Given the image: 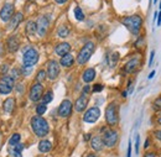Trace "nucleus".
Instances as JSON below:
<instances>
[{
  "label": "nucleus",
  "instance_id": "nucleus-28",
  "mask_svg": "<svg viewBox=\"0 0 161 157\" xmlns=\"http://www.w3.org/2000/svg\"><path fill=\"white\" fill-rule=\"evenodd\" d=\"M20 134H14V135H11V138H9V143L11 145V146H14V145H18V143H20Z\"/></svg>",
  "mask_w": 161,
  "mask_h": 157
},
{
  "label": "nucleus",
  "instance_id": "nucleus-39",
  "mask_svg": "<svg viewBox=\"0 0 161 157\" xmlns=\"http://www.w3.org/2000/svg\"><path fill=\"white\" fill-rule=\"evenodd\" d=\"M131 156V143H129V147H128V156L126 157H130Z\"/></svg>",
  "mask_w": 161,
  "mask_h": 157
},
{
  "label": "nucleus",
  "instance_id": "nucleus-20",
  "mask_svg": "<svg viewBox=\"0 0 161 157\" xmlns=\"http://www.w3.org/2000/svg\"><path fill=\"white\" fill-rule=\"evenodd\" d=\"M91 147L94 150V151H102L104 145H103V141H102L101 136H94L91 140Z\"/></svg>",
  "mask_w": 161,
  "mask_h": 157
},
{
  "label": "nucleus",
  "instance_id": "nucleus-48",
  "mask_svg": "<svg viewBox=\"0 0 161 157\" xmlns=\"http://www.w3.org/2000/svg\"><path fill=\"white\" fill-rule=\"evenodd\" d=\"M158 122H159V124H160V125H161V118L158 119Z\"/></svg>",
  "mask_w": 161,
  "mask_h": 157
},
{
  "label": "nucleus",
  "instance_id": "nucleus-47",
  "mask_svg": "<svg viewBox=\"0 0 161 157\" xmlns=\"http://www.w3.org/2000/svg\"><path fill=\"white\" fill-rule=\"evenodd\" d=\"M149 146V140H146V142H145V147H147Z\"/></svg>",
  "mask_w": 161,
  "mask_h": 157
},
{
  "label": "nucleus",
  "instance_id": "nucleus-41",
  "mask_svg": "<svg viewBox=\"0 0 161 157\" xmlns=\"http://www.w3.org/2000/svg\"><path fill=\"white\" fill-rule=\"evenodd\" d=\"M6 71H8V64H5V66H1V73L6 72Z\"/></svg>",
  "mask_w": 161,
  "mask_h": 157
},
{
  "label": "nucleus",
  "instance_id": "nucleus-4",
  "mask_svg": "<svg viewBox=\"0 0 161 157\" xmlns=\"http://www.w3.org/2000/svg\"><path fill=\"white\" fill-rule=\"evenodd\" d=\"M94 48H96V46H94L93 42H87V43L82 47L80 53H78V57H77L78 64H84V63H87L88 59L92 57V55H93V52H94Z\"/></svg>",
  "mask_w": 161,
  "mask_h": 157
},
{
  "label": "nucleus",
  "instance_id": "nucleus-23",
  "mask_svg": "<svg viewBox=\"0 0 161 157\" xmlns=\"http://www.w3.org/2000/svg\"><path fill=\"white\" fill-rule=\"evenodd\" d=\"M51 150H52V143L50 141H47V140L40 141V143H39V151L40 152L46 154V152H50Z\"/></svg>",
  "mask_w": 161,
  "mask_h": 157
},
{
  "label": "nucleus",
  "instance_id": "nucleus-29",
  "mask_svg": "<svg viewBox=\"0 0 161 157\" xmlns=\"http://www.w3.org/2000/svg\"><path fill=\"white\" fill-rule=\"evenodd\" d=\"M68 34H69V29H68L67 26H61L60 29H58V36L62 37V39L67 37Z\"/></svg>",
  "mask_w": 161,
  "mask_h": 157
},
{
  "label": "nucleus",
  "instance_id": "nucleus-42",
  "mask_svg": "<svg viewBox=\"0 0 161 157\" xmlns=\"http://www.w3.org/2000/svg\"><path fill=\"white\" fill-rule=\"evenodd\" d=\"M161 25V11L159 13V20H158V26H160Z\"/></svg>",
  "mask_w": 161,
  "mask_h": 157
},
{
  "label": "nucleus",
  "instance_id": "nucleus-14",
  "mask_svg": "<svg viewBox=\"0 0 161 157\" xmlns=\"http://www.w3.org/2000/svg\"><path fill=\"white\" fill-rule=\"evenodd\" d=\"M87 104H88V95L84 94V93H82V95L76 100L75 109H76L78 113H80V111H83V110L87 108Z\"/></svg>",
  "mask_w": 161,
  "mask_h": 157
},
{
  "label": "nucleus",
  "instance_id": "nucleus-45",
  "mask_svg": "<svg viewBox=\"0 0 161 157\" xmlns=\"http://www.w3.org/2000/svg\"><path fill=\"white\" fill-rule=\"evenodd\" d=\"M87 157H98V156H97V155H94V154H89Z\"/></svg>",
  "mask_w": 161,
  "mask_h": 157
},
{
  "label": "nucleus",
  "instance_id": "nucleus-50",
  "mask_svg": "<svg viewBox=\"0 0 161 157\" xmlns=\"http://www.w3.org/2000/svg\"><path fill=\"white\" fill-rule=\"evenodd\" d=\"M154 3H155V4H156V3H158V0H154Z\"/></svg>",
  "mask_w": 161,
  "mask_h": 157
},
{
  "label": "nucleus",
  "instance_id": "nucleus-32",
  "mask_svg": "<svg viewBox=\"0 0 161 157\" xmlns=\"http://www.w3.org/2000/svg\"><path fill=\"white\" fill-rule=\"evenodd\" d=\"M46 76H47V73H46L45 71H40V72L37 73V76H36V82H37V83L43 82V80L46 79Z\"/></svg>",
  "mask_w": 161,
  "mask_h": 157
},
{
  "label": "nucleus",
  "instance_id": "nucleus-37",
  "mask_svg": "<svg viewBox=\"0 0 161 157\" xmlns=\"http://www.w3.org/2000/svg\"><path fill=\"white\" fill-rule=\"evenodd\" d=\"M89 92H91V87H89V85H86L84 89H83V93H84V94H88Z\"/></svg>",
  "mask_w": 161,
  "mask_h": 157
},
{
  "label": "nucleus",
  "instance_id": "nucleus-31",
  "mask_svg": "<svg viewBox=\"0 0 161 157\" xmlns=\"http://www.w3.org/2000/svg\"><path fill=\"white\" fill-rule=\"evenodd\" d=\"M46 110H47V108H46V104H39L37 106H36V113L39 114V115H42V114H45L46 113Z\"/></svg>",
  "mask_w": 161,
  "mask_h": 157
},
{
  "label": "nucleus",
  "instance_id": "nucleus-7",
  "mask_svg": "<svg viewBox=\"0 0 161 157\" xmlns=\"http://www.w3.org/2000/svg\"><path fill=\"white\" fill-rule=\"evenodd\" d=\"M14 83L15 80L10 76H4L0 80V94H9L11 93L13 88H14Z\"/></svg>",
  "mask_w": 161,
  "mask_h": 157
},
{
  "label": "nucleus",
  "instance_id": "nucleus-24",
  "mask_svg": "<svg viewBox=\"0 0 161 157\" xmlns=\"http://www.w3.org/2000/svg\"><path fill=\"white\" fill-rule=\"evenodd\" d=\"M73 62H75V58H73V56H71L69 53L62 56V58H61V61H60V63L63 67H71V66L73 64Z\"/></svg>",
  "mask_w": 161,
  "mask_h": 157
},
{
  "label": "nucleus",
  "instance_id": "nucleus-46",
  "mask_svg": "<svg viewBox=\"0 0 161 157\" xmlns=\"http://www.w3.org/2000/svg\"><path fill=\"white\" fill-rule=\"evenodd\" d=\"M91 138V135H86V138H84V140H89Z\"/></svg>",
  "mask_w": 161,
  "mask_h": 157
},
{
  "label": "nucleus",
  "instance_id": "nucleus-22",
  "mask_svg": "<svg viewBox=\"0 0 161 157\" xmlns=\"http://www.w3.org/2000/svg\"><path fill=\"white\" fill-rule=\"evenodd\" d=\"M14 108H15V99L14 98H8L3 104V109L5 113H11L14 110Z\"/></svg>",
  "mask_w": 161,
  "mask_h": 157
},
{
  "label": "nucleus",
  "instance_id": "nucleus-2",
  "mask_svg": "<svg viewBox=\"0 0 161 157\" xmlns=\"http://www.w3.org/2000/svg\"><path fill=\"white\" fill-rule=\"evenodd\" d=\"M121 24L133 34V35H138L140 32L141 25H142V19L139 15H133V16H128L121 20Z\"/></svg>",
  "mask_w": 161,
  "mask_h": 157
},
{
  "label": "nucleus",
  "instance_id": "nucleus-8",
  "mask_svg": "<svg viewBox=\"0 0 161 157\" xmlns=\"http://www.w3.org/2000/svg\"><path fill=\"white\" fill-rule=\"evenodd\" d=\"M101 116V109L97 108V106H93L91 109H88L86 113H84V116H83V120L86 122H89V124H93L96 122Z\"/></svg>",
  "mask_w": 161,
  "mask_h": 157
},
{
  "label": "nucleus",
  "instance_id": "nucleus-17",
  "mask_svg": "<svg viewBox=\"0 0 161 157\" xmlns=\"http://www.w3.org/2000/svg\"><path fill=\"white\" fill-rule=\"evenodd\" d=\"M69 51H71V46H69V43H67V42L58 43V45L56 46V48H55V52H56L58 56H61V57L64 56V55H68Z\"/></svg>",
  "mask_w": 161,
  "mask_h": 157
},
{
  "label": "nucleus",
  "instance_id": "nucleus-21",
  "mask_svg": "<svg viewBox=\"0 0 161 157\" xmlns=\"http://www.w3.org/2000/svg\"><path fill=\"white\" fill-rule=\"evenodd\" d=\"M94 78H96V71H94L93 68L86 69V71L83 72V74H82V79H83V82H86V83H91Z\"/></svg>",
  "mask_w": 161,
  "mask_h": 157
},
{
  "label": "nucleus",
  "instance_id": "nucleus-35",
  "mask_svg": "<svg viewBox=\"0 0 161 157\" xmlns=\"http://www.w3.org/2000/svg\"><path fill=\"white\" fill-rule=\"evenodd\" d=\"M139 140H140V138H139V135H138V136H136V140H135V152H136V154L139 152Z\"/></svg>",
  "mask_w": 161,
  "mask_h": 157
},
{
  "label": "nucleus",
  "instance_id": "nucleus-16",
  "mask_svg": "<svg viewBox=\"0 0 161 157\" xmlns=\"http://www.w3.org/2000/svg\"><path fill=\"white\" fill-rule=\"evenodd\" d=\"M6 46H8L9 52H11V53L16 52V51L19 50V47H20L19 39H18L16 36H11V37H9V39H8V42H6Z\"/></svg>",
  "mask_w": 161,
  "mask_h": 157
},
{
  "label": "nucleus",
  "instance_id": "nucleus-3",
  "mask_svg": "<svg viewBox=\"0 0 161 157\" xmlns=\"http://www.w3.org/2000/svg\"><path fill=\"white\" fill-rule=\"evenodd\" d=\"M102 141H103V145L107 146V147H113L115 146V143L118 142V138H119V134L118 131L113 130V129H102Z\"/></svg>",
  "mask_w": 161,
  "mask_h": 157
},
{
  "label": "nucleus",
  "instance_id": "nucleus-49",
  "mask_svg": "<svg viewBox=\"0 0 161 157\" xmlns=\"http://www.w3.org/2000/svg\"><path fill=\"white\" fill-rule=\"evenodd\" d=\"M3 53V48H1V45H0V55Z\"/></svg>",
  "mask_w": 161,
  "mask_h": 157
},
{
  "label": "nucleus",
  "instance_id": "nucleus-40",
  "mask_svg": "<svg viewBox=\"0 0 161 157\" xmlns=\"http://www.w3.org/2000/svg\"><path fill=\"white\" fill-rule=\"evenodd\" d=\"M155 136H156V138L161 140V130H159V131H155Z\"/></svg>",
  "mask_w": 161,
  "mask_h": 157
},
{
  "label": "nucleus",
  "instance_id": "nucleus-43",
  "mask_svg": "<svg viewBox=\"0 0 161 157\" xmlns=\"http://www.w3.org/2000/svg\"><path fill=\"white\" fill-rule=\"evenodd\" d=\"M154 76H155V71H153V72L149 74V79H151L153 77H154Z\"/></svg>",
  "mask_w": 161,
  "mask_h": 157
},
{
  "label": "nucleus",
  "instance_id": "nucleus-36",
  "mask_svg": "<svg viewBox=\"0 0 161 157\" xmlns=\"http://www.w3.org/2000/svg\"><path fill=\"white\" fill-rule=\"evenodd\" d=\"M154 57H155V52L153 51V52L150 53V59H149V66H151V64H153V61H154Z\"/></svg>",
  "mask_w": 161,
  "mask_h": 157
},
{
  "label": "nucleus",
  "instance_id": "nucleus-10",
  "mask_svg": "<svg viewBox=\"0 0 161 157\" xmlns=\"http://www.w3.org/2000/svg\"><path fill=\"white\" fill-rule=\"evenodd\" d=\"M14 16V5L8 3L3 6V9L0 10V19L5 22L10 21V19Z\"/></svg>",
  "mask_w": 161,
  "mask_h": 157
},
{
  "label": "nucleus",
  "instance_id": "nucleus-6",
  "mask_svg": "<svg viewBox=\"0 0 161 157\" xmlns=\"http://www.w3.org/2000/svg\"><path fill=\"white\" fill-rule=\"evenodd\" d=\"M37 61H39V52L35 48L30 47L24 52V56H22L24 67H32L37 63Z\"/></svg>",
  "mask_w": 161,
  "mask_h": 157
},
{
  "label": "nucleus",
  "instance_id": "nucleus-12",
  "mask_svg": "<svg viewBox=\"0 0 161 157\" xmlns=\"http://www.w3.org/2000/svg\"><path fill=\"white\" fill-rule=\"evenodd\" d=\"M72 108H73V105H72V103L69 101V100H63L62 103H61V105L58 106V115H60L61 118H67V116H69L71 115V113H72Z\"/></svg>",
  "mask_w": 161,
  "mask_h": 157
},
{
  "label": "nucleus",
  "instance_id": "nucleus-51",
  "mask_svg": "<svg viewBox=\"0 0 161 157\" xmlns=\"http://www.w3.org/2000/svg\"><path fill=\"white\" fill-rule=\"evenodd\" d=\"M160 9H161V3H160Z\"/></svg>",
  "mask_w": 161,
  "mask_h": 157
},
{
  "label": "nucleus",
  "instance_id": "nucleus-34",
  "mask_svg": "<svg viewBox=\"0 0 161 157\" xmlns=\"http://www.w3.org/2000/svg\"><path fill=\"white\" fill-rule=\"evenodd\" d=\"M102 89H103V85H102V84H96L92 90H93V92H102Z\"/></svg>",
  "mask_w": 161,
  "mask_h": 157
},
{
  "label": "nucleus",
  "instance_id": "nucleus-11",
  "mask_svg": "<svg viewBox=\"0 0 161 157\" xmlns=\"http://www.w3.org/2000/svg\"><path fill=\"white\" fill-rule=\"evenodd\" d=\"M42 93H43V87L41 83H35L32 84L31 89H30V99L32 101H39L42 98Z\"/></svg>",
  "mask_w": 161,
  "mask_h": 157
},
{
  "label": "nucleus",
  "instance_id": "nucleus-9",
  "mask_svg": "<svg viewBox=\"0 0 161 157\" xmlns=\"http://www.w3.org/2000/svg\"><path fill=\"white\" fill-rule=\"evenodd\" d=\"M47 76L51 80H55V79L58 77L60 74V66H58V62L56 61H50L48 64H47Z\"/></svg>",
  "mask_w": 161,
  "mask_h": 157
},
{
  "label": "nucleus",
  "instance_id": "nucleus-19",
  "mask_svg": "<svg viewBox=\"0 0 161 157\" xmlns=\"http://www.w3.org/2000/svg\"><path fill=\"white\" fill-rule=\"evenodd\" d=\"M24 147L25 146L22 143H18V145H14L13 147H10L9 149V155H10V157H22L21 152H22Z\"/></svg>",
  "mask_w": 161,
  "mask_h": 157
},
{
  "label": "nucleus",
  "instance_id": "nucleus-18",
  "mask_svg": "<svg viewBox=\"0 0 161 157\" xmlns=\"http://www.w3.org/2000/svg\"><path fill=\"white\" fill-rule=\"evenodd\" d=\"M22 18H24V15L21 14V13H16L11 19H10V24H9V30H15L18 26H19V24H20L21 21H22Z\"/></svg>",
  "mask_w": 161,
  "mask_h": 157
},
{
  "label": "nucleus",
  "instance_id": "nucleus-1",
  "mask_svg": "<svg viewBox=\"0 0 161 157\" xmlns=\"http://www.w3.org/2000/svg\"><path fill=\"white\" fill-rule=\"evenodd\" d=\"M31 127H32V131L35 133V135L39 138H45L50 131L48 122L43 118H41L40 115L34 116L31 119Z\"/></svg>",
  "mask_w": 161,
  "mask_h": 157
},
{
  "label": "nucleus",
  "instance_id": "nucleus-26",
  "mask_svg": "<svg viewBox=\"0 0 161 157\" xmlns=\"http://www.w3.org/2000/svg\"><path fill=\"white\" fill-rule=\"evenodd\" d=\"M26 32H27V35H34L36 32V22L29 21L26 25Z\"/></svg>",
  "mask_w": 161,
  "mask_h": 157
},
{
  "label": "nucleus",
  "instance_id": "nucleus-25",
  "mask_svg": "<svg viewBox=\"0 0 161 157\" xmlns=\"http://www.w3.org/2000/svg\"><path fill=\"white\" fill-rule=\"evenodd\" d=\"M118 59H119V53H118V52H112V53L108 56V64H109V67H112V68L115 67Z\"/></svg>",
  "mask_w": 161,
  "mask_h": 157
},
{
  "label": "nucleus",
  "instance_id": "nucleus-27",
  "mask_svg": "<svg viewBox=\"0 0 161 157\" xmlns=\"http://www.w3.org/2000/svg\"><path fill=\"white\" fill-rule=\"evenodd\" d=\"M52 99H53V93H52L51 90H48V92H46L45 95L42 97V101H43V104H48V103L52 101Z\"/></svg>",
  "mask_w": 161,
  "mask_h": 157
},
{
  "label": "nucleus",
  "instance_id": "nucleus-33",
  "mask_svg": "<svg viewBox=\"0 0 161 157\" xmlns=\"http://www.w3.org/2000/svg\"><path fill=\"white\" fill-rule=\"evenodd\" d=\"M154 105H155V109H161V97L155 100Z\"/></svg>",
  "mask_w": 161,
  "mask_h": 157
},
{
  "label": "nucleus",
  "instance_id": "nucleus-13",
  "mask_svg": "<svg viewBox=\"0 0 161 157\" xmlns=\"http://www.w3.org/2000/svg\"><path fill=\"white\" fill-rule=\"evenodd\" d=\"M48 25H50V21L46 16H41L39 21L36 22V32L40 35V36H45L47 30H48Z\"/></svg>",
  "mask_w": 161,
  "mask_h": 157
},
{
  "label": "nucleus",
  "instance_id": "nucleus-30",
  "mask_svg": "<svg viewBox=\"0 0 161 157\" xmlns=\"http://www.w3.org/2000/svg\"><path fill=\"white\" fill-rule=\"evenodd\" d=\"M75 16H76V19L78 20V21H82V20H84V14H83L82 9H80V8H78V6L75 9Z\"/></svg>",
  "mask_w": 161,
  "mask_h": 157
},
{
  "label": "nucleus",
  "instance_id": "nucleus-38",
  "mask_svg": "<svg viewBox=\"0 0 161 157\" xmlns=\"http://www.w3.org/2000/svg\"><path fill=\"white\" fill-rule=\"evenodd\" d=\"M144 157H158V155L155 152H147Z\"/></svg>",
  "mask_w": 161,
  "mask_h": 157
},
{
  "label": "nucleus",
  "instance_id": "nucleus-15",
  "mask_svg": "<svg viewBox=\"0 0 161 157\" xmlns=\"http://www.w3.org/2000/svg\"><path fill=\"white\" fill-rule=\"evenodd\" d=\"M139 64H140V58L139 57H135V58H131L126 64H125V72L126 73H134L138 68H139Z\"/></svg>",
  "mask_w": 161,
  "mask_h": 157
},
{
  "label": "nucleus",
  "instance_id": "nucleus-44",
  "mask_svg": "<svg viewBox=\"0 0 161 157\" xmlns=\"http://www.w3.org/2000/svg\"><path fill=\"white\" fill-rule=\"evenodd\" d=\"M67 0H56V3H58V4H63V3H66Z\"/></svg>",
  "mask_w": 161,
  "mask_h": 157
},
{
  "label": "nucleus",
  "instance_id": "nucleus-5",
  "mask_svg": "<svg viewBox=\"0 0 161 157\" xmlns=\"http://www.w3.org/2000/svg\"><path fill=\"white\" fill-rule=\"evenodd\" d=\"M118 105L117 103H110L105 110V121L109 126H115L118 124Z\"/></svg>",
  "mask_w": 161,
  "mask_h": 157
}]
</instances>
